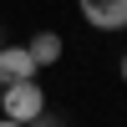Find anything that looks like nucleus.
I'll list each match as a JSON object with an SVG mask.
<instances>
[{
    "label": "nucleus",
    "mask_w": 127,
    "mask_h": 127,
    "mask_svg": "<svg viewBox=\"0 0 127 127\" xmlns=\"http://www.w3.org/2000/svg\"><path fill=\"white\" fill-rule=\"evenodd\" d=\"M87 26L97 31H127V0H76Z\"/></svg>",
    "instance_id": "2"
},
{
    "label": "nucleus",
    "mask_w": 127,
    "mask_h": 127,
    "mask_svg": "<svg viewBox=\"0 0 127 127\" xmlns=\"http://www.w3.org/2000/svg\"><path fill=\"white\" fill-rule=\"evenodd\" d=\"M0 127H26V122H10V117H0Z\"/></svg>",
    "instance_id": "6"
},
{
    "label": "nucleus",
    "mask_w": 127,
    "mask_h": 127,
    "mask_svg": "<svg viewBox=\"0 0 127 127\" xmlns=\"http://www.w3.org/2000/svg\"><path fill=\"white\" fill-rule=\"evenodd\" d=\"M122 81H127V51H122Z\"/></svg>",
    "instance_id": "7"
},
{
    "label": "nucleus",
    "mask_w": 127,
    "mask_h": 127,
    "mask_svg": "<svg viewBox=\"0 0 127 127\" xmlns=\"http://www.w3.org/2000/svg\"><path fill=\"white\" fill-rule=\"evenodd\" d=\"M36 76V61L26 46H0V87H15V81Z\"/></svg>",
    "instance_id": "3"
},
{
    "label": "nucleus",
    "mask_w": 127,
    "mask_h": 127,
    "mask_svg": "<svg viewBox=\"0 0 127 127\" xmlns=\"http://www.w3.org/2000/svg\"><path fill=\"white\" fill-rule=\"evenodd\" d=\"M41 112H46V92H41L36 76H31V81H15V87L0 92V117H10V122H36Z\"/></svg>",
    "instance_id": "1"
},
{
    "label": "nucleus",
    "mask_w": 127,
    "mask_h": 127,
    "mask_svg": "<svg viewBox=\"0 0 127 127\" xmlns=\"http://www.w3.org/2000/svg\"><path fill=\"white\" fill-rule=\"evenodd\" d=\"M0 92H5V87H0Z\"/></svg>",
    "instance_id": "9"
},
{
    "label": "nucleus",
    "mask_w": 127,
    "mask_h": 127,
    "mask_svg": "<svg viewBox=\"0 0 127 127\" xmlns=\"http://www.w3.org/2000/svg\"><path fill=\"white\" fill-rule=\"evenodd\" d=\"M26 127H61V117H56V112H51V107H46V112H41V117H36V122H26Z\"/></svg>",
    "instance_id": "5"
},
{
    "label": "nucleus",
    "mask_w": 127,
    "mask_h": 127,
    "mask_svg": "<svg viewBox=\"0 0 127 127\" xmlns=\"http://www.w3.org/2000/svg\"><path fill=\"white\" fill-rule=\"evenodd\" d=\"M0 46H5V41H0Z\"/></svg>",
    "instance_id": "8"
},
{
    "label": "nucleus",
    "mask_w": 127,
    "mask_h": 127,
    "mask_svg": "<svg viewBox=\"0 0 127 127\" xmlns=\"http://www.w3.org/2000/svg\"><path fill=\"white\" fill-rule=\"evenodd\" d=\"M26 51H31V61H36V71H41V66H56V61H61L66 41H61L56 31H36V36L26 41Z\"/></svg>",
    "instance_id": "4"
}]
</instances>
